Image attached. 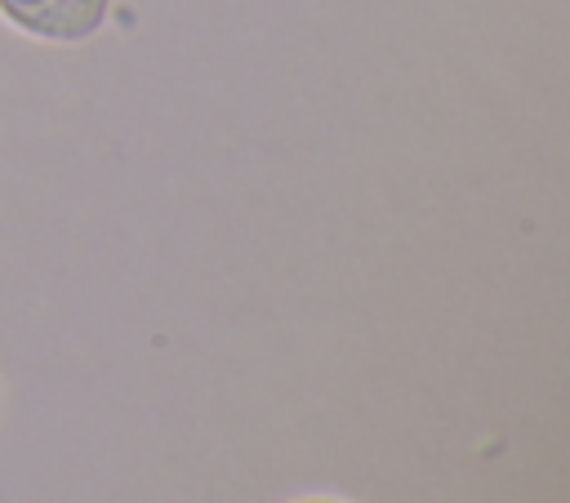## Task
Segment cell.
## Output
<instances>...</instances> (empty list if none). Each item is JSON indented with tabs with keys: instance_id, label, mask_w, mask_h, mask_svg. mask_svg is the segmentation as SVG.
<instances>
[{
	"instance_id": "6da1fadb",
	"label": "cell",
	"mask_w": 570,
	"mask_h": 503,
	"mask_svg": "<svg viewBox=\"0 0 570 503\" xmlns=\"http://www.w3.org/2000/svg\"><path fill=\"white\" fill-rule=\"evenodd\" d=\"M111 0H0V13L45 40H85L102 27Z\"/></svg>"
},
{
	"instance_id": "7a4b0ae2",
	"label": "cell",
	"mask_w": 570,
	"mask_h": 503,
	"mask_svg": "<svg viewBox=\"0 0 570 503\" xmlns=\"http://www.w3.org/2000/svg\"><path fill=\"white\" fill-rule=\"evenodd\" d=\"M307 503H334V499H307Z\"/></svg>"
}]
</instances>
